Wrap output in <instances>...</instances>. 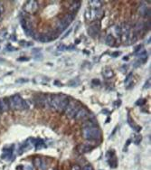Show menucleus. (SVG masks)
<instances>
[{
  "label": "nucleus",
  "instance_id": "9b49d317",
  "mask_svg": "<svg viewBox=\"0 0 151 170\" xmlns=\"http://www.w3.org/2000/svg\"><path fill=\"white\" fill-rule=\"evenodd\" d=\"M99 22H93L92 25L88 28V34H89L90 36L95 38L96 36L99 34Z\"/></svg>",
  "mask_w": 151,
  "mask_h": 170
},
{
  "label": "nucleus",
  "instance_id": "2f4dec72",
  "mask_svg": "<svg viewBox=\"0 0 151 170\" xmlns=\"http://www.w3.org/2000/svg\"><path fill=\"white\" fill-rule=\"evenodd\" d=\"M92 84H94V85H99V83H100V81H99V80H97V79H93V80L92 81Z\"/></svg>",
  "mask_w": 151,
  "mask_h": 170
},
{
  "label": "nucleus",
  "instance_id": "58836bf2",
  "mask_svg": "<svg viewBox=\"0 0 151 170\" xmlns=\"http://www.w3.org/2000/svg\"><path fill=\"white\" fill-rule=\"evenodd\" d=\"M114 104L116 105V107H118V105H120V104H121V101H117V102H115Z\"/></svg>",
  "mask_w": 151,
  "mask_h": 170
},
{
  "label": "nucleus",
  "instance_id": "f3484780",
  "mask_svg": "<svg viewBox=\"0 0 151 170\" xmlns=\"http://www.w3.org/2000/svg\"><path fill=\"white\" fill-rule=\"evenodd\" d=\"M138 13H140V15H141L142 16H150V11L147 9V7L145 5L141 6L138 8Z\"/></svg>",
  "mask_w": 151,
  "mask_h": 170
},
{
  "label": "nucleus",
  "instance_id": "423d86ee",
  "mask_svg": "<svg viewBox=\"0 0 151 170\" xmlns=\"http://www.w3.org/2000/svg\"><path fill=\"white\" fill-rule=\"evenodd\" d=\"M58 37H59L58 32H50V33H45V34L40 35L39 41L42 43H47V42H51Z\"/></svg>",
  "mask_w": 151,
  "mask_h": 170
},
{
  "label": "nucleus",
  "instance_id": "412c9836",
  "mask_svg": "<svg viewBox=\"0 0 151 170\" xmlns=\"http://www.w3.org/2000/svg\"><path fill=\"white\" fill-rule=\"evenodd\" d=\"M128 123L130 124V126L133 129H136L137 131H140V127L136 125V123L133 121V119H131V117H130V114H128Z\"/></svg>",
  "mask_w": 151,
  "mask_h": 170
},
{
  "label": "nucleus",
  "instance_id": "b1692460",
  "mask_svg": "<svg viewBox=\"0 0 151 170\" xmlns=\"http://www.w3.org/2000/svg\"><path fill=\"white\" fill-rule=\"evenodd\" d=\"M64 19L68 25H70V24L73 21V19H74V15L73 14H71V13H69V14H67V15H65L64 16V17L62 18Z\"/></svg>",
  "mask_w": 151,
  "mask_h": 170
},
{
  "label": "nucleus",
  "instance_id": "c9c22d12",
  "mask_svg": "<svg viewBox=\"0 0 151 170\" xmlns=\"http://www.w3.org/2000/svg\"><path fill=\"white\" fill-rule=\"evenodd\" d=\"M4 112L3 111V107H2V103H1V99H0V114H2Z\"/></svg>",
  "mask_w": 151,
  "mask_h": 170
},
{
  "label": "nucleus",
  "instance_id": "20e7f679",
  "mask_svg": "<svg viewBox=\"0 0 151 170\" xmlns=\"http://www.w3.org/2000/svg\"><path fill=\"white\" fill-rule=\"evenodd\" d=\"M103 11L100 9L88 8L85 12V18L90 21H95L96 19H100L103 16Z\"/></svg>",
  "mask_w": 151,
  "mask_h": 170
},
{
  "label": "nucleus",
  "instance_id": "c756f323",
  "mask_svg": "<svg viewBox=\"0 0 151 170\" xmlns=\"http://www.w3.org/2000/svg\"><path fill=\"white\" fill-rule=\"evenodd\" d=\"M141 48H143V46H142V44H140V45H137V46H136L135 47V50H134V52L137 54L138 51H140V49H141Z\"/></svg>",
  "mask_w": 151,
  "mask_h": 170
},
{
  "label": "nucleus",
  "instance_id": "7ed1b4c3",
  "mask_svg": "<svg viewBox=\"0 0 151 170\" xmlns=\"http://www.w3.org/2000/svg\"><path fill=\"white\" fill-rule=\"evenodd\" d=\"M82 107L80 103L76 101H70L66 110H65V115L69 119H72L75 117V115L77 114L78 111L80 110Z\"/></svg>",
  "mask_w": 151,
  "mask_h": 170
},
{
  "label": "nucleus",
  "instance_id": "a18cd8bd",
  "mask_svg": "<svg viewBox=\"0 0 151 170\" xmlns=\"http://www.w3.org/2000/svg\"><path fill=\"white\" fill-rule=\"evenodd\" d=\"M54 170H56V169H54Z\"/></svg>",
  "mask_w": 151,
  "mask_h": 170
},
{
  "label": "nucleus",
  "instance_id": "c85d7f7f",
  "mask_svg": "<svg viewBox=\"0 0 151 170\" xmlns=\"http://www.w3.org/2000/svg\"><path fill=\"white\" fill-rule=\"evenodd\" d=\"M72 170H82V168H81V166H79V165H72Z\"/></svg>",
  "mask_w": 151,
  "mask_h": 170
},
{
  "label": "nucleus",
  "instance_id": "a878e982",
  "mask_svg": "<svg viewBox=\"0 0 151 170\" xmlns=\"http://www.w3.org/2000/svg\"><path fill=\"white\" fill-rule=\"evenodd\" d=\"M29 148V142H24L23 145H22V147L19 149V151H18V153L19 154H22V153H24L26 150H27V149Z\"/></svg>",
  "mask_w": 151,
  "mask_h": 170
},
{
  "label": "nucleus",
  "instance_id": "7c9ffc66",
  "mask_svg": "<svg viewBox=\"0 0 151 170\" xmlns=\"http://www.w3.org/2000/svg\"><path fill=\"white\" fill-rule=\"evenodd\" d=\"M16 48L15 47H13V46H10V45H8L7 47H6V51H16Z\"/></svg>",
  "mask_w": 151,
  "mask_h": 170
},
{
  "label": "nucleus",
  "instance_id": "9d476101",
  "mask_svg": "<svg viewBox=\"0 0 151 170\" xmlns=\"http://www.w3.org/2000/svg\"><path fill=\"white\" fill-rule=\"evenodd\" d=\"M70 101H71V100H70V98H69L68 96H66V95H62L57 111H60V112L65 111V110H66V108H67V106H68Z\"/></svg>",
  "mask_w": 151,
  "mask_h": 170
},
{
  "label": "nucleus",
  "instance_id": "bb28decb",
  "mask_svg": "<svg viewBox=\"0 0 151 170\" xmlns=\"http://www.w3.org/2000/svg\"><path fill=\"white\" fill-rule=\"evenodd\" d=\"M146 103V100L145 99H140V100H137V101H136V105L137 106H143L144 104Z\"/></svg>",
  "mask_w": 151,
  "mask_h": 170
},
{
  "label": "nucleus",
  "instance_id": "39448f33",
  "mask_svg": "<svg viewBox=\"0 0 151 170\" xmlns=\"http://www.w3.org/2000/svg\"><path fill=\"white\" fill-rule=\"evenodd\" d=\"M39 9V5L34 0H30L26 3V5L24 6V13L28 14H35Z\"/></svg>",
  "mask_w": 151,
  "mask_h": 170
},
{
  "label": "nucleus",
  "instance_id": "6e6552de",
  "mask_svg": "<svg viewBox=\"0 0 151 170\" xmlns=\"http://www.w3.org/2000/svg\"><path fill=\"white\" fill-rule=\"evenodd\" d=\"M20 23H21V26H22V28L24 29V33L27 36H33L32 34H33V27H32V23L28 20V19H26V18H21L20 20Z\"/></svg>",
  "mask_w": 151,
  "mask_h": 170
},
{
  "label": "nucleus",
  "instance_id": "f8f14e48",
  "mask_svg": "<svg viewBox=\"0 0 151 170\" xmlns=\"http://www.w3.org/2000/svg\"><path fill=\"white\" fill-rule=\"evenodd\" d=\"M89 114H90V112L86 108H81L74 118L76 119L77 120H82V119H87L88 116H89Z\"/></svg>",
  "mask_w": 151,
  "mask_h": 170
},
{
  "label": "nucleus",
  "instance_id": "79ce46f5",
  "mask_svg": "<svg viewBox=\"0 0 151 170\" xmlns=\"http://www.w3.org/2000/svg\"><path fill=\"white\" fill-rule=\"evenodd\" d=\"M54 84H55V85H57V86H61V85H60V82H59V81H54Z\"/></svg>",
  "mask_w": 151,
  "mask_h": 170
},
{
  "label": "nucleus",
  "instance_id": "1a4fd4ad",
  "mask_svg": "<svg viewBox=\"0 0 151 170\" xmlns=\"http://www.w3.org/2000/svg\"><path fill=\"white\" fill-rule=\"evenodd\" d=\"M120 30H121V34H120V37L123 43H128L130 35V28L129 26V25L127 24H124L123 26H120Z\"/></svg>",
  "mask_w": 151,
  "mask_h": 170
},
{
  "label": "nucleus",
  "instance_id": "f257e3e1",
  "mask_svg": "<svg viewBox=\"0 0 151 170\" xmlns=\"http://www.w3.org/2000/svg\"><path fill=\"white\" fill-rule=\"evenodd\" d=\"M82 136L87 140H98L102 138V131L93 125L87 126L82 129Z\"/></svg>",
  "mask_w": 151,
  "mask_h": 170
},
{
  "label": "nucleus",
  "instance_id": "c03bdc74",
  "mask_svg": "<svg viewBox=\"0 0 151 170\" xmlns=\"http://www.w3.org/2000/svg\"><path fill=\"white\" fill-rule=\"evenodd\" d=\"M124 60H125V61H127V60H129V58H128V57H124Z\"/></svg>",
  "mask_w": 151,
  "mask_h": 170
},
{
  "label": "nucleus",
  "instance_id": "e433bc0d",
  "mask_svg": "<svg viewBox=\"0 0 151 170\" xmlns=\"http://www.w3.org/2000/svg\"><path fill=\"white\" fill-rule=\"evenodd\" d=\"M29 58H26V57H21V58H18L17 61H28Z\"/></svg>",
  "mask_w": 151,
  "mask_h": 170
},
{
  "label": "nucleus",
  "instance_id": "aec40b11",
  "mask_svg": "<svg viewBox=\"0 0 151 170\" xmlns=\"http://www.w3.org/2000/svg\"><path fill=\"white\" fill-rule=\"evenodd\" d=\"M105 44L109 46H113L115 44V38L114 36L111 35V34H108L107 37L105 39Z\"/></svg>",
  "mask_w": 151,
  "mask_h": 170
},
{
  "label": "nucleus",
  "instance_id": "a211bd4d",
  "mask_svg": "<svg viewBox=\"0 0 151 170\" xmlns=\"http://www.w3.org/2000/svg\"><path fill=\"white\" fill-rule=\"evenodd\" d=\"M1 103L3 107L4 111H8L10 110V103H9V98H3L1 99Z\"/></svg>",
  "mask_w": 151,
  "mask_h": 170
},
{
  "label": "nucleus",
  "instance_id": "ea45409f",
  "mask_svg": "<svg viewBox=\"0 0 151 170\" xmlns=\"http://www.w3.org/2000/svg\"><path fill=\"white\" fill-rule=\"evenodd\" d=\"M71 32H72V30L70 29V31H68V32H67V34H65V35H64V37H62V38H65L66 36H68V35H69V34H70Z\"/></svg>",
  "mask_w": 151,
  "mask_h": 170
},
{
  "label": "nucleus",
  "instance_id": "72a5a7b5",
  "mask_svg": "<svg viewBox=\"0 0 151 170\" xmlns=\"http://www.w3.org/2000/svg\"><path fill=\"white\" fill-rule=\"evenodd\" d=\"M149 87H150V80L146 82V85L144 86V89H147V88H149Z\"/></svg>",
  "mask_w": 151,
  "mask_h": 170
},
{
  "label": "nucleus",
  "instance_id": "37998d69",
  "mask_svg": "<svg viewBox=\"0 0 151 170\" xmlns=\"http://www.w3.org/2000/svg\"><path fill=\"white\" fill-rule=\"evenodd\" d=\"M4 62H5V60L2 59V58H0V63H4Z\"/></svg>",
  "mask_w": 151,
  "mask_h": 170
},
{
  "label": "nucleus",
  "instance_id": "a19ab883",
  "mask_svg": "<svg viewBox=\"0 0 151 170\" xmlns=\"http://www.w3.org/2000/svg\"><path fill=\"white\" fill-rule=\"evenodd\" d=\"M3 13V7H2V6L0 5V16H1V14Z\"/></svg>",
  "mask_w": 151,
  "mask_h": 170
},
{
  "label": "nucleus",
  "instance_id": "6ab92c4d",
  "mask_svg": "<svg viewBox=\"0 0 151 170\" xmlns=\"http://www.w3.org/2000/svg\"><path fill=\"white\" fill-rule=\"evenodd\" d=\"M89 4L92 9H100V7L102 6V2L99 1V0H92V1L89 2Z\"/></svg>",
  "mask_w": 151,
  "mask_h": 170
},
{
  "label": "nucleus",
  "instance_id": "4be33fe9",
  "mask_svg": "<svg viewBox=\"0 0 151 170\" xmlns=\"http://www.w3.org/2000/svg\"><path fill=\"white\" fill-rule=\"evenodd\" d=\"M34 166L38 168V169H41L43 170L44 167H43V160L41 157H35L34 159Z\"/></svg>",
  "mask_w": 151,
  "mask_h": 170
},
{
  "label": "nucleus",
  "instance_id": "f704fd0d",
  "mask_svg": "<svg viewBox=\"0 0 151 170\" xmlns=\"http://www.w3.org/2000/svg\"><path fill=\"white\" fill-rule=\"evenodd\" d=\"M140 140H141V137H140V136H137V139L135 140V142H136V144H140Z\"/></svg>",
  "mask_w": 151,
  "mask_h": 170
},
{
  "label": "nucleus",
  "instance_id": "393cba45",
  "mask_svg": "<svg viewBox=\"0 0 151 170\" xmlns=\"http://www.w3.org/2000/svg\"><path fill=\"white\" fill-rule=\"evenodd\" d=\"M34 147L37 150H39V149H42L44 148H45V145H44V140H37V142H35L34 144Z\"/></svg>",
  "mask_w": 151,
  "mask_h": 170
},
{
  "label": "nucleus",
  "instance_id": "dca6fc26",
  "mask_svg": "<svg viewBox=\"0 0 151 170\" xmlns=\"http://www.w3.org/2000/svg\"><path fill=\"white\" fill-rule=\"evenodd\" d=\"M68 24L64 20V19H61L58 21L57 23V30H58V33L59 32H64L67 27H68Z\"/></svg>",
  "mask_w": 151,
  "mask_h": 170
},
{
  "label": "nucleus",
  "instance_id": "f03ea898",
  "mask_svg": "<svg viewBox=\"0 0 151 170\" xmlns=\"http://www.w3.org/2000/svg\"><path fill=\"white\" fill-rule=\"evenodd\" d=\"M9 103H10V109L16 111H22L28 109V105L26 101L22 99V97L18 94L14 95L13 97L9 98Z\"/></svg>",
  "mask_w": 151,
  "mask_h": 170
},
{
  "label": "nucleus",
  "instance_id": "2eb2a0df",
  "mask_svg": "<svg viewBox=\"0 0 151 170\" xmlns=\"http://www.w3.org/2000/svg\"><path fill=\"white\" fill-rule=\"evenodd\" d=\"M70 6H69V11L70 13L72 14V13H75L81 6V2L80 1H71L70 2Z\"/></svg>",
  "mask_w": 151,
  "mask_h": 170
},
{
  "label": "nucleus",
  "instance_id": "4468645a",
  "mask_svg": "<svg viewBox=\"0 0 151 170\" xmlns=\"http://www.w3.org/2000/svg\"><path fill=\"white\" fill-rule=\"evenodd\" d=\"M92 149V147H91V146L89 145H84V144H81L79 145L77 147V151L81 154H85V153H88L90 152L91 150Z\"/></svg>",
  "mask_w": 151,
  "mask_h": 170
},
{
  "label": "nucleus",
  "instance_id": "4c0bfd02",
  "mask_svg": "<svg viewBox=\"0 0 151 170\" xmlns=\"http://www.w3.org/2000/svg\"><path fill=\"white\" fill-rule=\"evenodd\" d=\"M27 81V80H24V79H21V80H17L16 82H26Z\"/></svg>",
  "mask_w": 151,
  "mask_h": 170
},
{
  "label": "nucleus",
  "instance_id": "473e14b6",
  "mask_svg": "<svg viewBox=\"0 0 151 170\" xmlns=\"http://www.w3.org/2000/svg\"><path fill=\"white\" fill-rule=\"evenodd\" d=\"M120 54V52H114V53H112L111 56L112 57H118Z\"/></svg>",
  "mask_w": 151,
  "mask_h": 170
},
{
  "label": "nucleus",
  "instance_id": "cd10ccee",
  "mask_svg": "<svg viewBox=\"0 0 151 170\" xmlns=\"http://www.w3.org/2000/svg\"><path fill=\"white\" fill-rule=\"evenodd\" d=\"M82 170H94V168L92 167V165H86V166H84Z\"/></svg>",
  "mask_w": 151,
  "mask_h": 170
},
{
  "label": "nucleus",
  "instance_id": "0eeeda50",
  "mask_svg": "<svg viewBox=\"0 0 151 170\" xmlns=\"http://www.w3.org/2000/svg\"><path fill=\"white\" fill-rule=\"evenodd\" d=\"M62 94H51L49 95V106L51 107L53 110L57 111L60 100H61Z\"/></svg>",
  "mask_w": 151,
  "mask_h": 170
},
{
  "label": "nucleus",
  "instance_id": "ddd939ff",
  "mask_svg": "<svg viewBox=\"0 0 151 170\" xmlns=\"http://www.w3.org/2000/svg\"><path fill=\"white\" fill-rule=\"evenodd\" d=\"M107 157H108V162L110 166V167H116L117 166V159L114 156V151L109 150L107 152Z\"/></svg>",
  "mask_w": 151,
  "mask_h": 170
},
{
  "label": "nucleus",
  "instance_id": "5701e85b",
  "mask_svg": "<svg viewBox=\"0 0 151 170\" xmlns=\"http://www.w3.org/2000/svg\"><path fill=\"white\" fill-rule=\"evenodd\" d=\"M103 75L105 76V78L107 79H110L113 77V75H114V74H113V71L110 70L109 68H105L104 71H103Z\"/></svg>",
  "mask_w": 151,
  "mask_h": 170
}]
</instances>
